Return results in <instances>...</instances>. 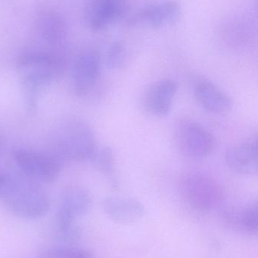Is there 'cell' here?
<instances>
[{
  "label": "cell",
  "instance_id": "1",
  "mask_svg": "<svg viewBox=\"0 0 258 258\" xmlns=\"http://www.w3.org/2000/svg\"><path fill=\"white\" fill-rule=\"evenodd\" d=\"M65 66L64 57L53 51L31 50L18 56L16 68L29 112L36 111L42 91L60 75Z\"/></svg>",
  "mask_w": 258,
  "mask_h": 258
},
{
  "label": "cell",
  "instance_id": "2",
  "mask_svg": "<svg viewBox=\"0 0 258 258\" xmlns=\"http://www.w3.org/2000/svg\"><path fill=\"white\" fill-rule=\"evenodd\" d=\"M5 209L12 215L24 219H37L49 210L48 195L39 183L26 177H14L12 186L2 198Z\"/></svg>",
  "mask_w": 258,
  "mask_h": 258
},
{
  "label": "cell",
  "instance_id": "3",
  "mask_svg": "<svg viewBox=\"0 0 258 258\" xmlns=\"http://www.w3.org/2000/svg\"><path fill=\"white\" fill-rule=\"evenodd\" d=\"M55 135L57 155L67 160L86 162L92 159L96 152L95 134L87 124L81 121H65Z\"/></svg>",
  "mask_w": 258,
  "mask_h": 258
},
{
  "label": "cell",
  "instance_id": "4",
  "mask_svg": "<svg viewBox=\"0 0 258 258\" xmlns=\"http://www.w3.org/2000/svg\"><path fill=\"white\" fill-rule=\"evenodd\" d=\"M92 205L90 194L80 186L67 188L61 197L55 215V229L65 243H74L80 238L77 219L86 215Z\"/></svg>",
  "mask_w": 258,
  "mask_h": 258
},
{
  "label": "cell",
  "instance_id": "5",
  "mask_svg": "<svg viewBox=\"0 0 258 258\" xmlns=\"http://www.w3.org/2000/svg\"><path fill=\"white\" fill-rule=\"evenodd\" d=\"M12 156L24 176L36 183H53L60 174V161L51 153L18 148Z\"/></svg>",
  "mask_w": 258,
  "mask_h": 258
},
{
  "label": "cell",
  "instance_id": "6",
  "mask_svg": "<svg viewBox=\"0 0 258 258\" xmlns=\"http://www.w3.org/2000/svg\"><path fill=\"white\" fill-rule=\"evenodd\" d=\"M175 134L180 150L188 157L203 159L215 150L216 140L214 135L195 121L188 119L179 121Z\"/></svg>",
  "mask_w": 258,
  "mask_h": 258
},
{
  "label": "cell",
  "instance_id": "7",
  "mask_svg": "<svg viewBox=\"0 0 258 258\" xmlns=\"http://www.w3.org/2000/svg\"><path fill=\"white\" fill-rule=\"evenodd\" d=\"M183 191L186 200L196 210H212L221 203L222 189L219 183L209 176L192 173L183 181Z\"/></svg>",
  "mask_w": 258,
  "mask_h": 258
},
{
  "label": "cell",
  "instance_id": "8",
  "mask_svg": "<svg viewBox=\"0 0 258 258\" xmlns=\"http://www.w3.org/2000/svg\"><path fill=\"white\" fill-rule=\"evenodd\" d=\"M101 72V58L93 49L81 51L72 67V86L78 96L87 95L96 85Z\"/></svg>",
  "mask_w": 258,
  "mask_h": 258
},
{
  "label": "cell",
  "instance_id": "9",
  "mask_svg": "<svg viewBox=\"0 0 258 258\" xmlns=\"http://www.w3.org/2000/svg\"><path fill=\"white\" fill-rule=\"evenodd\" d=\"M127 9L126 0H90L85 9V24L92 31H101L122 18Z\"/></svg>",
  "mask_w": 258,
  "mask_h": 258
},
{
  "label": "cell",
  "instance_id": "10",
  "mask_svg": "<svg viewBox=\"0 0 258 258\" xmlns=\"http://www.w3.org/2000/svg\"><path fill=\"white\" fill-rule=\"evenodd\" d=\"M181 6L177 0H163L142 8L127 21L130 26L145 24L158 29L171 25L178 21Z\"/></svg>",
  "mask_w": 258,
  "mask_h": 258
},
{
  "label": "cell",
  "instance_id": "11",
  "mask_svg": "<svg viewBox=\"0 0 258 258\" xmlns=\"http://www.w3.org/2000/svg\"><path fill=\"white\" fill-rule=\"evenodd\" d=\"M36 28L42 40L51 46L62 45L68 36L66 19L62 14L51 8L44 7L38 11Z\"/></svg>",
  "mask_w": 258,
  "mask_h": 258
},
{
  "label": "cell",
  "instance_id": "12",
  "mask_svg": "<svg viewBox=\"0 0 258 258\" xmlns=\"http://www.w3.org/2000/svg\"><path fill=\"white\" fill-rule=\"evenodd\" d=\"M177 89V82L171 79H165L153 83L145 93V108L157 117L168 116Z\"/></svg>",
  "mask_w": 258,
  "mask_h": 258
},
{
  "label": "cell",
  "instance_id": "13",
  "mask_svg": "<svg viewBox=\"0 0 258 258\" xmlns=\"http://www.w3.org/2000/svg\"><path fill=\"white\" fill-rule=\"evenodd\" d=\"M101 206L106 215L118 224H133L139 221L145 214L142 203L130 197H106L101 202Z\"/></svg>",
  "mask_w": 258,
  "mask_h": 258
},
{
  "label": "cell",
  "instance_id": "14",
  "mask_svg": "<svg viewBox=\"0 0 258 258\" xmlns=\"http://www.w3.org/2000/svg\"><path fill=\"white\" fill-rule=\"evenodd\" d=\"M229 168L242 175H254L257 172V146L256 141H247L229 149L226 153Z\"/></svg>",
  "mask_w": 258,
  "mask_h": 258
},
{
  "label": "cell",
  "instance_id": "15",
  "mask_svg": "<svg viewBox=\"0 0 258 258\" xmlns=\"http://www.w3.org/2000/svg\"><path fill=\"white\" fill-rule=\"evenodd\" d=\"M194 95L201 107L210 113H224L231 109V98L207 80H201L195 84Z\"/></svg>",
  "mask_w": 258,
  "mask_h": 258
},
{
  "label": "cell",
  "instance_id": "16",
  "mask_svg": "<svg viewBox=\"0 0 258 258\" xmlns=\"http://www.w3.org/2000/svg\"><path fill=\"white\" fill-rule=\"evenodd\" d=\"M232 224L249 235H256L258 231V207L257 202L244 208L239 212L227 215Z\"/></svg>",
  "mask_w": 258,
  "mask_h": 258
},
{
  "label": "cell",
  "instance_id": "17",
  "mask_svg": "<svg viewBox=\"0 0 258 258\" xmlns=\"http://www.w3.org/2000/svg\"><path fill=\"white\" fill-rule=\"evenodd\" d=\"M92 160L97 169L107 177L109 181L113 187L118 186V180L116 177V164H115V154L113 150L109 147L97 149Z\"/></svg>",
  "mask_w": 258,
  "mask_h": 258
},
{
  "label": "cell",
  "instance_id": "18",
  "mask_svg": "<svg viewBox=\"0 0 258 258\" xmlns=\"http://www.w3.org/2000/svg\"><path fill=\"white\" fill-rule=\"evenodd\" d=\"M38 258H93L89 250L71 246H53L38 253Z\"/></svg>",
  "mask_w": 258,
  "mask_h": 258
},
{
  "label": "cell",
  "instance_id": "19",
  "mask_svg": "<svg viewBox=\"0 0 258 258\" xmlns=\"http://www.w3.org/2000/svg\"><path fill=\"white\" fill-rule=\"evenodd\" d=\"M124 57L125 50L124 45L119 42H113L106 53V64L112 69L121 68L124 63Z\"/></svg>",
  "mask_w": 258,
  "mask_h": 258
},
{
  "label": "cell",
  "instance_id": "20",
  "mask_svg": "<svg viewBox=\"0 0 258 258\" xmlns=\"http://www.w3.org/2000/svg\"><path fill=\"white\" fill-rule=\"evenodd\" d=\"M14 176L0 170V199L3 198L12 186Z\"/></svg>",
  "mask_w": 258,
  "mask_h": 258
},
{
  "label": "cell",
  "instance_id": "21",
  "mask_svg": "<svg viewBox=\"0 0 258 258\" xmlns=\"http://www.w3.org/2000/svg\"><path fill=\"white\" fill-rule=\"evenodd\" d=\"M0 149H1V145H0Z\"/></svg>",
  "mask_w": 258,
  "mask_h": 258
}]
</instances>
